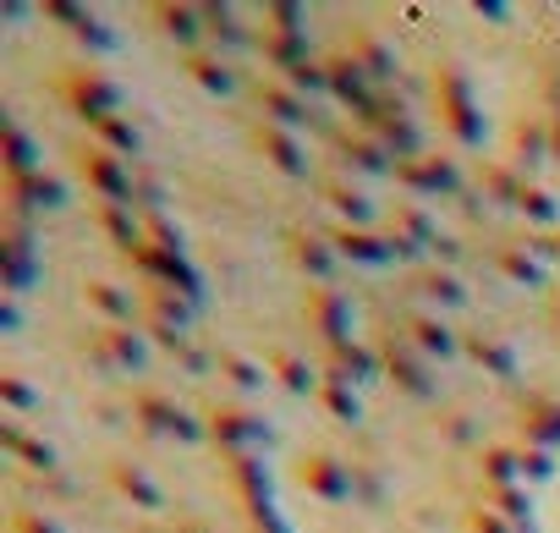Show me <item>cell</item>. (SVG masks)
Segmentation results:
<instances>
[{"instance_id":"1","label":"cell","mask_w":560,"mask_h":533,"mask_svg":"<svg viewBox=\"0 0 560 533\" xmlns=\"http://www.w3.org/2000/svg\"><path fill=\"white\" fill-rule=\"evenodd\" d=\"M434 105H440L445 132H451L462 149H478V143H483V111H478V100H472V78H467L462 61H451V56L434 61Z\"/></svg>"},{"instance_id":"2","label":"cell","mask_w":560,"mask_h":533,"mask_svg":"<svg viewBox=\"0 0 560 533\" xmlns=\"http://www.w3.org/2000/svg\"><path fill=\"white\" fill-rule=\"evenodd\" d=\"M72 171L83 176V187L100 198V204H127L132 209V165L121 160V154H110L105 143H94V138H78L72 143Z\"/></svg>"},{"instance_id":"3","label":"cell","mask_w":560,"mask_h":533,"mask_svg":"<svg viewBox=\"0 0 560 533\" xmlns=\"http://www.w3.org/2000/svg\"><path fill=\"white\" fill-rule=\"evenodd\" d=\"M203 429H209V440L225 456H242V451H264L269 445V424L253 407H242V402H214L203 413Z\"/></svg>"},{"instance_id":"4","label":"cell","mask_w":560,"mask_h":533,"mask_svg":"<svg viewBox=\"0 0 560 533\" xmlns=\"http://www.w3.org/2000/svg\"><path fill=\"white\" fill-rule=\"evenodd\" d=\"M61 94L72 100V111H78L89 127H100L105 116H121V89H116L100 67H89V61H78V67L61 72Z\"/></svg>"},{"instance_id":"5","label":"cell","mask_w":560,"mask_h":533,"mask_svg":"<svg viewBox=\"0 0 560 533\" xmlns=\"http://www.w3.org/2000/svg\"><path fill=\"white\" fill-rule=\"evenodd\" d=\"M380 369H385V380H390L401 396H412V402H429V396H434L429 358H423L407 336H396V331H385V336H380Z\"/></svg>"},{"instance_id":"6","label":"cell","mask_w":560,"mask_h":533,"mask_svg":"<svg viewBox=\"0 0 560 533\" xmlns=\"http://www.w3.org/2000/svg\"><path fill=\"white\" fill-rule=\"evenodd\" d=\"M127 407H132V418H138L149 434H171V440H203V434H209V429H203L182 402H171L165 391H149V385H143V391H132Z\"/></svg>"},{"instance_id":"7","label":"cell","mask_w":560,"mask_h":533,"mask_svg":"<svg viewBox=\"0 0 560 533\" xmlns=\"http://www.w3.org/2000/svg\"><path fill=\"white\" fill-rule=\"evenodd\" d=\"M303 320H308V331H314L325 347L352 341V303H347V292H336V287H308V292H303Z\"/></svg>"},{"instance_id":"8","label":"cell","mask_w":560,"mask_h":533,"mask_svg":"<svg viewBox=\"0 0 560 533\" xmlns=\"http://www.w3.org/2000/svg\"><path fill=\"white\" fill-rule=\"evenodd\" d=\"M67 204V182L50 176V171H34V176H7V220H34L45 209H61Z\"/></svg>"},{"instance_id":"9","label":"cell","mask_w":560,"mask_h":533,"mask_svg":"<svg viewBox=\"0 0 560 533\" xmlns=\"http://www.w3.org/2000/svg\"><path fill=\"white\" fill-rule=\"evenodd\" d=\"M89 358H94L100 369H110V374H138V369L149 363V347H143V336L127 331V325H94Z\"/></svg>"},{"instance_id":"10","label":"cell","mask_w":560,"mask_h":533,"mask_svg":"<svg viewBox=\"0 0 560 533\" xmlns=\"http://www.w3.org/2000/svg\"><path fill=\"white\" fill-rule=\"evenodd\" d=\"M390 176L407 187V198L462 193V176H456V165H451L445 154H412V160H396V171H390Z\"/></svg>"},{"instance_id":"11","label":"cell","mask_w":560,"mask_h":533,"mask_svg":"<svg viewBox=\"0 0 560 533\" xmlns=\"http://www.w3.org/2000/svg\"><path fill=\"white\" fill-rule=\"evenodd\" d=\"M253 105L264 111L269 127H287V132H298V127L314 121L308 94H298L292 83H280V78H258V83H253Z\"/></svg>"},{"instance_id":"12","label":"cell","mask_w":560,"mask_h":533,"mask_svg":"<svg viewBox=\"0 0 560 533\" xmlns=\"http://www.w3.org/2000/svg\"><path fill=\"white\" fill-rule=\"evenodd\" d=\"M298 478H303V489L319 495V500H352V489H358L352 462H341V456H330V451H308V456L298 462Z\"/></svg>"},{"instance_id":"13","label":"cell","mask_w":560,"mask_h":533,"mask_svg":"<svg viewBox=\"0 0 560 533\" xmlns=\"http://www.w3.org/2000/svg\"><path fill=\"white\" fill-rule=\"evenodd\" d=\"M247 143L275 165V171H287V176H308L314 171V154L298 143V132H287V127H269V121H253L247 127Z\"/></svg>"},{"instance_id":"14","label":"cell","mask_w":560,"mask_h":533,"mask_svg":"<svg viewBox=\"0 0 560 533\" xmlns=\"http://www.w3.org/2000/svg\"><path fill=\"white\" fill-rule=\"evenodd\" d=\"M325 78H330V94L347 105V111H369L374 100H380V89H374V78L352 61V50H336V56H325Z\"/></svg>"},{"instance_id":"15","label":"cell","mask_w":560,"mask_h":533,"mask_svg":"<svg viewBox=\"0 0 560 533\" xmlns=\"http://www.w3.org/2000/svg\"><path fill=\"white\" fill-rule=\"evenodd\" d=\"M287 253H292V264L303 276H314V287H330V276H336V242L330 236H319V231H287Z\"/></svg>"},{"instance_id":"16","label":"cell","mask_w":560,"mask_h":533,"mask_svg":"<svg viewBox=\"0 0 560 533\" xmlns=\"http://www.w3.org/2000/svg\"><path fill=\"white\" fill-rule=\"evenodd\" d=\"M330 149H336V160L341 165H352V171H369V176H385V171H396V160H390V149L374 138V132H330Z\"/></svg>"},{"instance_id":"17","label":"cell","mask_w":560,"mask_h":533,"mask_svg":"<svg viewBox=\"0 0 560 533\" xmlns=\"http://www.w3.org/2000/svg\"><path fill=\"white\" fill-rule=\"evenodd\" d=\"M516 424H522V434H527V445H560V402L555 396H544V391H527L522 402H516Z\"/></svg>"},{"instance_id":"18","label":"cell","mask_w":560,"mask_h":533,"mask_svg":"<svg viewBox=\"0 0 560 533\" xmlns=\"http://www.w3.org/2000/svg\"><path fill=\"white\" fill-rule=\"evenodd\" d=\"M225 484L236 489L242 511H247V506H275V500H269V467H264V456H258V451L225 456Z\"/></svg>"},{"instance_id":"19","label":"cell","mask_w":560,"mask_h":533,"mask_svg":"<svg viewBox=\"0 0 560 533\" xmlns=\"http://www.w3.org/2000/svg\"><path fill=\"white\" fill-rule=\"evenodd\" d=\"M385 231H396V236H401V242H412V247H440V242H445L423 198H396V209H390V225H385Z\"/></svg>"},{"instance_id":"20","label":"cell","mask_w":560,"mask_h":533,"mask_svg":"<svg viewBox=\"0 0 560 533\" xmlns=\"http://www.w3.org/2000/svg\"><path fill=\"white\" fill-rule=\"evenodd\" d=\"M380 374V352L374 347H358V341H341V347H325V380L330 385H358Z\"/></svg>"},{"instance_id":"21","label":"cell","mask_w":560,"mask_h":533,"mask_svg":"<svg viewBox=\"0 0 560 533\" xmlns=\"http://www.w3.org/2000/svg\"><path fill=\"white\" fill-rule=\"evenodd\" d=\"M0 258H7V287L23 292L34 281V236H28V220H7V242H0Z\"/></svg>"},{"instance_id":"22","label":"cell","mask_w":560,"mask_h":533,"mask_svg":"<svg viewBox=\"0 0 560 533\" xmlns=\"http://www.w3.org/2000/svg\"><path fill=\"white\" fill-rule=\"evenodd\" d=\"M407 287H412L423 303H434V309H462V303H467V287H462L451 270H440V264H423V270H412Z\"/></svg>"},{"instance_id":"23","label":"cell","mask_w":560,"mask_h":533,"mask_svg":"<svg viewBox=\"0 0 560 533\" xmlns=\"http://www.w3.org/2000/svg\"><path fill=\"white\" fill-rule=\"evenodd\" d=\"M94 225H100V231H105V236H110V242H116L127 258H132L143 242H149L143 220H132V209H127V204H94Z\"/></svg>"},{"instance_id":"24","label":"cell","mask_w":560,"mask_h":533,"mask_svg":"<svg viewBox=\"0 0 560 533\" xmlns=\"http://www.w3.org/2000/svg\"><path fill=\"white\" fill-rule=\"evenodd\" d=\"M462 347H467V358L483 363L494 380H516V352H511V341H500L494 331H467Z\"/></svg>"},{"instance_id":"25","label":"cell","mask_w":560,"mask_h":533,"mask_svg":"<svg viewBox=\"0 0 560 533\" xmlns=\"http://www.w3.org/2000/svg\"><path fill=\"white\" fill-rule=\"evenodd\" d=\"M105 473H110V484H116V495H121V500H132L138 511H160V506H165V495H160V484H154V478H149V473H143L138 462H110Z\"/></svg>"},{"instance_id":"26","label":"cell","mask_w":560,"mask_h":533,"mask_svg":"<svg viewBox=\"0 0 560 533\" xmlns=\"http://www.w3.org/2000/svg\"><path fill=\"white\" fill-rule=\"evenodd\" d=\"M494 270L505 276V281H516V287H544V264H538V253L527 247V242H494Z\"/></svg>"},{"instance_id":"27","label":"cell","mask_w":560,"mask_h":533,"mask_svg":"<svg viewBox=\"0 0 560 533\" xmlns=\"http://www.w3.org/2000/svg\"><path fill=\"white\" fill-rule=\"evenodd\" d=\"M83 309H94L105 325H132L138 320V303L110 281H83Z\"/></svg>"},{"instance_id":"28","label":"cell","mask_w":560,"mask_h":533,"mask_svg":"<svg viewBox=\"0 0 560 533\" xmlns=\"http://www.w3.org/2000/svg\"><path fill=\"white\" fill-rule=\"evenodd\" d=\"M401 336H407L423 358H451V352H456V336H451V325H445L440 314H412Z\"/></svg>"},{"instance_id":"29","label":"cell","mask_w":560,"mask_h":533,"mask_svg":"<svg viewBox=\"0 0 560 533\" xmlns=\"http://www.w3.org/2000/svg\"><path fill=\"white\" fill-rule=\"evenodd\" d=\"M45 18H61V28H67L72 39H89L94 50H105V45H110V28H105L89 7H72V0H50Z\"/></svg>"},{"instance_id":"30","label":"cell","mask_w":560,"mask_h":533,"mask_svg":"<svg viewBox=\"0 0 560 533\" xmlns=\"http://www.w3.org/2000/svg\"><path fill=\"white\" fill-rule=\"evenodd\" d=\"M478 182H483V193L494 198V204H522V193H527V176L511 165V160H483L478 165Z\"/></svg>"},{"instance_id":"31","label":"cell","mask_w":560,"mask_h":533,"mask_svg":"<svg viewBox=\"0 0 560 533\" xmlns=\"http://www.w3.org/2000/svg\"><path fill=\"white\" fill-rule=\"evenodd\" d=\"M149 18L160 23V34H171L176 45H182V56L192 50V39H198V28H203V7H149Z\"/></svg>"},{"instance_id":"32","label":"cell","mask_w":560,"mask_h":533,"mask_svg":"<svg viewBox=\"0 0 560 533\" xmlns=\"http://www.w3.org/2000/svg\"><path fill=\"white\" fill-rule=\"evenodd\" d=\"M352 61H358L369 78H374V89L396 78V50H390L380 34H352Z\"/></svg>"},{"instance_id":"33","label":"cell","mask_w":560,"mask_h":533,"mask_svg":"<svg viewBox=\"0 0 560 533\" xmlns=\"http://www.w3.org/2000/svg\"><path fill=\"white\" fill-rule=\"evenodd\" d=\"M478 478H483V495L511 489V484H522V456H516L511 445H489V451L478 456Z\"/></svg>"},{"instance_id":"34","label":"cell","mask_w":560,"mask_h":533,"mask_svg":"<svg viewBox=\"0 0 560 533\" xmlns=\"http://www.w3.org/2000/svg\"><path fill=\"white\" fill-rule=\"evenodd\" d=\"M0 440H7V451H12L23 467H39V473L56 467V445H50V440H34L23 424H0Z\"/></svg>"},{"instance_id":"35","label":"cell","mask_w":560,"mask_h":533,"mask_svg":"<svg viewBox=\"0 0 560 533\" xmlns=\"http://www.w3.org/2000/svg\"><path fill=\"white\" fill-rule=\"evenodd\" d=\"M544 154H555V149H549V121H516V132H511V154H505V160H511L516 171H522V165L533 171Z\"/></svg>"},{"instance_id":"36","label":"cell","mask_w":560,"mask_h":533,"mask_svg":"<svg viewBox=\"0 0 560 533\" xmlns=\"http://www.w3.org/2000/svg\"><path fill=\"white\" fill-rule=\"evenodd\" d=\"M325 204L347 220V225H358V231H374V204L352 187V182H325Z\"/></svg>"},{"instance_id":"37","label":"cell","mask_w":560,"mask_h":533,"mask_svg":"<svg viewBox=\"0 0 560 533\" xmlns=\"http://www.w3.org/2000/svg\"><path fill=\"white\" fill-rule=\"evenodd\" d=\"M182 72H187L198 89H209V94H231V72H225V61H220V56L187 50V56H182Z\"/></svg>"},{"instance_id":"38","label":"cell","mask_w":560,"mask_h":533,"mask_svg":"<svg viewBox=\"0 0 560 533\" xmlns=\"http://www.w3.org/2000/svg\"><path fill=\"white\" fill-rule=\"evenodd\" d=\"M94 132V143H105L110 154H121V160H132L138 149H143V138H138V127L127 121V116H105L100 127H89Z\"/></svg>"},{"instance_id":"39","label":"cell","mask_w":560,"mask_h":533,"mask_svg":"<svg viewBox=\"0 0 560 533\" xmlns=\"http://www.w3.org/2000/svg\"><path fill=\"white\" fill-rule=\"evenodd\" d=\"M34 171H45V165H39V143L12 121V127H7V176H34Z\"/></svg>"},{"instance_id":"40","label":"cell","mask_w":560,"mask_h":533,"mask_svg":"<svg viewBox=\"0 0 560 533\" xmlns=\"http://www.w3.org/2000/svg\"><path fill=\"white\" fill-rule=\"evenodd\" d=\"M214 363H220V374H225L236 391H264V380H269L264 363H253V358H242V352H220Z\"/></svg>"},{"instance_id":"41","label":"cell","mask_w":560,"mask_h":533,"mask_svg":"<svg viewBox=\"0 0 560 533\" xmlns=\"http://www.w3.org/2000/svg\"><path fill=\"white\" fill-rule=\"evenodd\" d=\"M269 369L280 374V385H287V391H314V374H308V363H303L298 352H287V347H275V352H269Z\"/></svg>"},{"instance_id":"42","label":"cell","mask_w":560,"mask_h":533,"mask_svg":"<svg viewBox=\"0 0 560 533\" xmlns=\"http://www.w3.org/2000/svg\"><path fill=\"white\" fill-rule=\"evenodd\" d=\"M516 209H522L538 231H555V220H560V204H555L538 182H527V193H522V204H516Z\"/></svg>"},{"instance_id":"43","label":"cell","mask_w":560,"mask_h":533,"mask_svg":"<svg viewBox=\"0 0 560 533\" xmlns=\"http://www.w3.org/2000/svg\"><path fill=\"white\" fill-rule=\"evenodd\" d=\"M319 402H325V413L341 418V424H358V418H363V402H358L352 385H330V380H325V385H319Z\"/></svg>"},{"instance_id":"44","label":"cell","mask_w":560,"mask_h":533,"mask_svg":"<svg viewBox=\"0 0 560 533\" xmlns=\"http://www.w3.org/2000/svg\"><path fill=\"white\" fill-rule=\"evenodd\" d=\"M489 506L505 517V522H516V528H527V517H533V500H527V484H511V489H494L489 495Z\"/></svg>"},{"instance_id":"45","label":"cell","mask_w":560,"mask_h":533,"mask_svg":"<svg viewBox=\"0 0 560 533\" xmlns=\"http://www.w3.org/2000/svg\"><path fill=\"white\" fill-rule=\"evenodd\" d=\"M0 396H7V407H12V413H34V407H39V391H34L23 374H12V369L0 374Z\"/></svg>"},{"instance_id":"46","label":"cell","mask_w":560,"mask_h":533,"mask_svg":"<svg viewBox=\"0 0 560 533\" xmlns=\"http://www.w3.org/2000/svg\"><path fill=\"white\" fill-rule=\"evenodd\" d=\"M203 28H209L214 39H225V45H242V39H247L231 7H203Z\"/></svg>"},{"instance_id":"47","label":"cell","mask_w":560,"mask_h":533,"mask_svg":"<svg viewBox=\"0 0 560 533\" xmlns=\"http://www.w3.org/2000/svg\"><path fill=\"white\" fill-rule=\"evenodd\" d=\"M467 533H533V528H516V522H505L494 506H472V511H467Z\"/></svg>"},{"instance_id":"48","label":"cell","mask_w":560,"mask_h":533,"mask_svg":"<svg viewBox=\"0 0 560 533\" xmlns=\"http://www.w3.org/2000/svg\"><path fill=\"white\" fill-rule=\"evenodd\" d=\"M516 456H522V484H527V478L538 484V478H549V473H555V462H549V451H544V445H522Z\"/></svg>"},{"instance_id":"49","label":"cell","mask_w":560,"mask_h":533,"mask_svg":"<svg viewBox=\"0 0 560 533\" xmlns=\"http://www.w3.org/2000/svg\"><path fill=\"white\" fill-rule=\"evenodd\" d=\"M264 28H275V34H303V7H264Z\"/></svg>"},{"instance_id":"50","label":"cell","mask_w":560,"mask_h":533,"mask_svg":"<svg viewBox=\"0 0 560 533\" xmlns=\"http://www.w3.org/2000/svg\"><path fill=\"white\" fill-rule=\"evenodd\" d=\"M12 533H61V528H56L50 517H39V511H28V506H23V511L12 517Z\"/></svg>"},{"instance_id":"51","label":"cell","mask_w":560,"mask_h":533,"mask_svg":"<svg viewBox=\"0 0 560 533\" xmlns=\"http://www.w3.org/2000/svg\"><path fill=\"white\" fill-rule=\"evenodd\" d=\"M527 247L538 258H560V231H527Z\"/></svg>"},{"instance_id":"52","label":"cell","mask_w":560,"mask_h":533,"mask_svg":"<svg viewBox=\"0 0 560 533\" xmlns=\"http://www.w3.org/2000/svg\"><path fill=\"white\" fill-rule=\"evenodd\" d=\"M549 149H555V160H560V111L549 116Z\"/></svg>"}]
</instances>
